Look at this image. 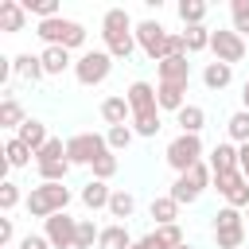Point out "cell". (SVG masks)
Instances as JSON below:
<instances>
[{
    "label": "cell",
    "mask_w": 249,
    "mask_h": 249,
    "mask_svg": "<svg viewBox=\"0 0 249 249\" xmlns=\"http://www.w3.org/2000/svg\"><path fill=\"white\" fill-rule=\"evenodd\" d=\"M35 35H39L47 47H66V51H78V47H86V27H82L78 19H66V16L39 19Z\"/></svg>",
    "instance_id": "cell-1"
},
{
    "label": "cell",
    "mask_w": 249,
    "mask_h": 249,
    "mask_svg": "<svg viewBox=\"0 0 249 249\" xmlns=\"http://www.w3.org/2000/svg\"><path fill=\"white\" fill-rule=\"evenodd\" d=\"M27 202V214L31 218H51V214H62L66 206H70V187L66 183H39V187H31V195L23 198Z\"/></svg>",
    "instance_id": "cell-2"
},
{
    "label": "cell",
    "mask_w": 249,
    "mask_h": 249,
    "mask_svg": "<svg viewBox=\"0 0 249 249\" xmlns=\"http://www.w3.org/2000/svg\"><path fill=\"white\" fill-rule=\"evenodd\" d=\"M214 245L218 249H245V218L233 206H222L214 214Z\"/></svg>",
    "instance_id": "cell-3"
},
{
    "label": "cell",
    "mask_w": 249,
    "mask_h": 249,
    "mask_svg": "<svg viewBox=\"0 0 249 249\" xmlns=\"http://www.w3.org/2000/svg\"><path fill=\"white\" fill-rule=\"evenodd\" d=\"M210 179H214V171H210V163H195L191 171H183V175H175V183H171V198L183 206V202H195L206 187H210Z\"/></svg>",
    "instance_id": "cell-4"
},
{
    "label": "cell",
    "mask_w": 249,
    "mask_h": 249,
    "mask_svg": "<svg viewBox=\"0 0 249 249\" xmlns=\"http://www.w3.org/2000/svg\"><path fill=\"white\" fill-rule=\"evenodd\" d=\"M163 160L183 175V171H191L195 163H202V140H198V136H191V132H179V136L167 144Z\"/></svg>",
    "instance_id": "cell-5"
},
{
    "label": "cell",
    "mask_w": 249,
    "mask_h": 249,
    "mask_svg": "<svg viewBox=\"0 0 249 249\" xmlns=\"http://www.w3.org/2000/svg\"><path fill=\"white\" fill-rule=\"evenodd\" d=\"M109 70H113V54H109V51H86V54L74 62V78H78L82 86H101V82L109 78Z\"/></svg>",
    "instance_id": "cell-6"
},
{
    "label": "cell",
    "mask_w": 249,
    "mask_h": 249,
    "mask_svg": "<svg viewBox=\"0 0 249 249\" xmlns=\"http://www.w3.org/2000/svg\"><path fill=\"white\" fill-rule=\"evenodd\" d=\"M105 152H109V144H105L101 132H74V136L66 140V160H70V163H89V167H93V160L105 156Z\"/></svg>",
    "instance_id": "cell-7"
},
{
    "label": "cell",
    "mask_w": 249,
    "mask_h": 249,
    "mask_svg": "<svg viewBox=\"0 0 249 249\" xmlns=\"http://www.w3.org/2000/svg\"><path fill=\"white\" fill-rule=\"evenodd\" d=\"M167 35H171V31H163L160 19H140V23H136V47H140L152 62H163V54H167Z\"/></svg>",
    "instance_id": "cell-8"
},
{
    "label": "cell",
    "mask_w": 249,
    "mask_h": 249,
    "mask_svg": "<svg viewBox=\"0 0 249 249\" xmlns=\"http://www.w3.org/2000/svg\"><path fill=\"white\" fill-rule=\"evenodd\" d=\"M43 237L51 241V249H74L78 245V218H70L66 210L62 214H51L43 222Z\"/></svg>",
    "instance_id": "cell-9"
},
{
    "label": "cell",
    "mask_w": 249,
    "mask_h": 249,
    "mask_svg": "<svg viewBox=\"0 0 249 249\" xmlns=\"http://www.w3.org/2000/svg\"><path fill=\"white\" fill-rule=\"evenodd\" d=\"M210 51H214V62H226V66H233V62H241L245 58V39L230 27V31H214L210 35Z\"/></svg>",
    "instance_id": "cell-10"
},
{
    "label": "cell",
    "mask_w": 249,
    "mask_h": 249,
    "mask_svg": "<svg viewBox=\"0 0 249 249\" xmlns=\"http://www.w3.org/2000/svg\"><path fill=\"white\" fill-rule=\"evenodd\" d=\"M214 187H218V195L226 198V206H233V210L249 206V179H245L241 171H230V175H214Z\"/></svg>",
    "instance_id": "cell-11"
},
{
    "label": "cell",
    "mask_w": 249,
    "mask_h": 249,
    "mask_svg": "<svg viewBox=\"0 0 249 249\" xmlns=\"http://www.w3.org/2000/svg\"><path fill=\"white\" fill-rule=\"evenodd\" d=\"M156 74H160V82H167V86H187V82H191V62H187V54L163 58V62H156Z\"/></svg>",
    "instance_id": "cell-12"
},
{
    "label": "cell",
    "mask_w": 249,
    "mask_h": 249,
    "mask_svg": "<svg viewBox=\"0 0 249 249\" xmlns=\"http://www.w3.org/2000/svg\"><path fill=\"white\" fill-rule=\"evenodd\" d=\"M124 101H128V109H132V113L160 109V101H156V86H152V82H132V86H128V93H124Z\"/></svg>",
    "instance_id": "cell-13"
},
{
    "label": "cell",
    "mask_w": 249,
    "mask_h": 249,
    "mask_svg": "<svg viewBox=\"0 0 249 249\" xmlns=\"http://www.w3.org/2000/svg\"><path fill=\"white\" fill-rule=\"evenodd\" d=\"M12 74H19V78H23V82H31V86L47 78L43 58H39V54H31V51H23V54H16V58H12Z\"/></svg>",
    "instance_id": "cell-14"
},
{
    "label": "cell",
    "mask_w": 249,
    "mask_h": 249,
    "mask_svg": "<svg viewBox=\"0 0 249 249\" xmlns=\"http://www.w3.org/2000/svg\"><path fill=\"white\" fill-rule=\"evenodd\" d=\"M210 171H214V175H230V171H237V144H233V140L214 144V152H210Z\"/></svg>",
    "instance_id": "cell-15"
},
{
    "label": "cell",
    "mask_w": 249,
    "mask_h": 249,
    "mask_svg": "<svg viewBox=\"0 0 249 249\" xmlns=\"http://www.w3.org/2000/svg\"><path fill=\"white\" fill-rule=\"evenodd\" d=\"M23 27H27L23 4H19V0H0V31L16 35V31H23Z\"/></svg>",
    "instance_id": "cell-16"
},
{
    "label": "cell",
    "mask_w": 249,
    "mask_h": 249,
    "mask_svg": "<svg viewBox=\"0 0 249 249\" xmlns=\"http://www.w3.org/2000/svg\"><path fill=\"white\" fill-rule=\"evenodd\" d=\"M101 121H105L109 128H117V124H132V109H128V101H124V97H105V101H101Z\"/></svg>",
    "instance_id": "cell-17"
},
{
    "label": "cell",
    "mask_w": 249,
    "mask_h": 249,
    "mask_svg": "<svg viewBox=\"0 0 249 249\" xmlns=\"http://www.w3.org/2000/svg\"><path fill=\"white\" fill-rule=\"evenodd\" d=\"M132 245V233L124 222H113V226H101V237H97V249H128Z\"/></svg>",
    "instance_id": "cell-18"
},
{
    "label": "cell",
    "mask_w": 249,
    "mask_h": 249,
    "mask_svg": "<svg viewBox=\"0 0 249 249\" xmlns=\"http://www.w3.org/2000/svg\"><path fill=\"white\" fill-rule=\"evenodd\" d=\"M16 136H19V140H23L31 152H39V148L51 140V136H47V124H43V121H35V117H27V121L16 128Z\"/></svg>",
    "instance_id": "cell-19"
},
{
    "label": "cell",
    "mask_w": 249,
    "mask_h": 249,
    "mask_svg": "<svg viewBox=\"0 0 249 249\" xmlns=\"http://www.w3.org/2000/svg\"><path fill=\"white\" fill-rule=\"evenodd\" d=\"M109 198H113V191L101 179H89L82 187V206H89V210H109Z\"/></svg>",
    "instance_id": "cell-20"
},
{
    "label": "cell",
    "mask_w": 249,
    "mask_h": 249,
    "mask_svg": "<svg viewBox=\"0 0 249 249\" xmlns=\"http://www.w3.org/2000/svg\"><path fill=\"white\" fill-rule=\"evenodd\" d=\"M43 70L47 74H66L70 66H74V58H70V51L66 47H43Z\"/></svg>",
    "instance_id": "cell-21"
},
{
    "label": "cell",
    "mask_w": 249,
    "mask_h": 249,
    "mask_svg": "<svg viewBox=\"0 0 249 249\" xmlns=\"http://www.w3.org/2000/svg\"><path fill=\"white\" fill-rule=\"evenodd\" d=\"M156 101H160V109L179 113V109L187 105V86H167V82H160V86H156Z\"/></svg>",
    "instance_id": "cell-22"
},
{
    "label": "cell",
    "mask_w": 249,
    "mask_h": 249,
    "mask_svg": "<svg viewBox=\"0 0 249 249\" xmlns=\"http://www.w3.org/2000/svg\"><path fill=\"white\" fill-rule=\"evenodd\" d=\"M148 214L156 218V226H175V218H179V202H175L171 195H160V198H152Z\"/></svg>",
    "instance_id": "cell-23"
},
{
    "label": "cell",
    "mask_w": 249,
    "mask_h": 249,
    "mask_svg": "<svg viewBox=\"0 0 249 249\" xmlns=\"http://www.w3.org/2000/svg\"><path fill=\"white\" fill-rule=\"evenodd\" d=\"M148 245H152V249H179V245H183L179 222H175V226H156V230L148 233Z\"/></svg>",
    "instance_id": "cell-24"
},
{
    "label": "cell",
    "mask_w": 249,
    "mask_h": 249,
    "mask_svg": "<svg viewBox=\"0 0 249 249\" xmlns=\"http://www.w3.org/2000/svg\"><path fill=\"white\" fill-rule=\"evenodd\" d=\"M175 121H179V128H183V132L198 136V132H202V124H206V109H202V105H183V109L175 113Z\"/></svg>",
    "instance_id": "cell-25"
},
{
    "label": "cell",
    "mask_w": 249,
    "mask_h": 249,
    "mask_svg": "<svg viewBox=\"0 0 249 249\" xmlns=\"http://www.w3.org/2000/svg\"><path fill=\"white\" fill-rule=\"evenodd\" d=\"M202 82H206V89H226V86L233 82V66H226V62H206Z\"/></svg>",
    "instance_id": "cell-26"
},
{
    "label": "cell",
    "mask_w": 249,
    "mask_h": 249,
    "mask_svg": "<svg viewBox=\"0 0 249 249\" xmlns=\"http://www.w3.org/2000/svg\"><path fill=\"white\" fill-rule=\"evenodd\" d=\"M31 156H35V152H31L19 136H12V140L4 144V163H8V167H27V163H31Z\"/></svg>",
    "instance_id": "cell-27"
},
{
    "label": "cell",
    "mask_w": 249,
    "mask_h": 249,
    "mask_svg": "<svg viewBox=\"0 0 249 249\" xmlns=\"http://www.w3.org/2000/svg\"><path fill=\"white\" fill-rule=\"evenodd\" d=\"M66 160V144H62V136H51L39 152H35V167H43V163H62Z\"/></svg>",
    "instance_id": "cell-28"
},
{
    "label": "cell",
    "mask_w": 249,
    "mask_h": 249,
    "mask_svg": "<svg viewBox=\"0 0 249 249\" xmlns=\"http://www.w3.org/2000/svg\"><path fill=\"white\" fill-rule=\"evenodd\" d=\"M23 121H27V117H23V105L8 93V97L0 101V124H4V128H19Z\"/></svg>",
    "instance_id": "cell-29"
},
{
    "label": "cell",
    "mask_w": 249,
    "mask_h": 249,
    "mask_svg": "<svg viewBox=\"0 0 249 249\" xmlns=\"http://www.w3.org/2000/svg\"><path fill=\"white\" fill-rule=\"evenodd\" d=\"M163 124H160V109H148V113H132V132L136 136H156Z\"/></svg>",
    "instance_id": "cell-30"
},
{
    "label": "cell",
    "mask_w": 249,
    "mask_h": 249,
    "mask_svg": "<svg viewBox=\"0 0 249 249\" xmlns=\"http://www.w3.org/2000/svg\"><path fill=\"white\" fill-rule=\"evenodd\" d=\"M132 210H136V198H132L128 191H113V198H109V214H113L117 222H128Z\"/></svg>",
    "instance_id": "cell-31"
},
{
    "label": "cell",
    "mask_w": 249,
    "mask_h": 249,
    "mask_svg": "<svg viewBox=\"0 0 249 249\" xmlns=\"http://www.w3.org/2000/svg\"><path fill=\"white\" fill-rule=\"evenodd\" d=\"M226 132H230V140L241 148V144H249V113L245 109H237L230 121H226Z\"/></svg>",
    "instance_id": "cell-32"
},
{
    "label": "cell",
    "mask_w": 249,
    "mask_h": 249,
    "mask_svg": "<svg viewBox=\"0 0 249 249\" xmlns=\"http://www.w3.org/2000/svg\"><path fill=\"white\" fill-rule=\"evenodd\" d=\"M210 35H214V31H210L206 23H198V27H187V31H183V39H187V54H198V51H206V47H210Z\"/></svg>",
    "instance_id": "cell-33"
},
{
    "label": "cell",
    "mask_w": 249,
    "mask_h": 249,
    "mask_svg": "<svg viewBox=\"0 0 249 249\" xmlns=\"http://www.w3.org/2000/svg\"><path fill=\"white\" fill-rule=\"evenodd\" d=\"M179 19H183L187 27H198V23L206 19V4H202V0H179Z\"/></svg>",
    "instance_id": "cell-34"
},
{
    "label": "cell",
    "mask_w": 249,
    "mask_h": 249,
    "mask_svg": "<svg viewBox=\"0 0 249 249\" xmlns=\"http://www.w3.org/2000/svg\"><path fill=\"white\" fill-rule=\"evenodd\" d=\"M132 124H117V128H109L105 132V144H109V152H124L128 144H132Z\"/></svg>",
    "instance_id": "cell-35"
},
{
    "label": "cell",
    "mask_w": 249,
    "mask_h": 249,
    "mask_svg": "<svg viewBox=\"0 0 249 249\" xmlns=\"http://www.w3.org/2000/svg\"><path fill=\"white\" fill-rule=\"evenodd\" d=\"M19 4H23L27 16L35 12L39 19H54V16H58V0H19Z\"/></svg>",
    "instance_id": "cell-36"
},
{
    "label": "cell",
    "mask_w": 249,
    "mask_h": 249,
    "mask_svg": "<svg viewBox=\"0 0 249 249\" xmlns=\"http://www.w3.org/2000/svg\"><path fill=\"white\" fill-rule=\"evenodd\" d=\"M230 16H233V31L245 39L249 35V0H233L230 4Z\"/></svg>",
    "instance_id": "cell-37"
},
{
    "label": "cell",
    "mask_w": 249,
    "mask_h": 249,
    "mask_svg": "<svg viewBox=\"0 0 249 249\" xmlns=\"http://www.w3.org/2000/svg\"><path fill=\"white\" fill-rule=\"evenodd\" d=\"M113 175H117V152L97 156V160H93V179H101V183H105V179H113Z\"/></svg>",
    "instance_id": "cell-38"
},
{
    "label": "cell",
    "mask_w": 249,
    "mask_h": 249,
    "mask_svg": "<svg viewBox=\"0 0 249 249\" xmlns=\"http://www.w3.org/2000/svg\"><path fill=\"white\" fill-rule=\"evenodd\" d=\"M97 237H101V230H97L89 218H82V222H78V245H74V249H93Z\"/></svg>",
    "instance_id": "cell-39"
},
{
    "label": "cell",
    "mask_w": 249,
    "mask_h": 249,
    "mask_svg": "<svg viewBox=\"0 0 249 249\" xmlns=\"http://www.w3.org/2000/svg\"><path fill=\"white\" fill-rule=\"evenodd\" d=\"M19 206V183H0V210L12 214Z\"/></svg>",
    "instance_id": "cell-40"
},
{
    "label": "cell",
    "mask_w": 249,
    "mask_h": 249,
    "mask_svg": "<svg viewBox=\"0 0 249 249\" xmlns=\"http://www.w3.org/2000/svg\"><path fill=\"white\" fill-rule=\"evenodd\" d=\"M19 249H51V241L43 233H27V237H19Z\"/></svg>",
    "instance_id": "cell-41"
},
{
    "label": "cell",
    "mask_w": 249,
    "mask_h": 249,
    "mask_svg": "<svg viewBox=\"0 0 249 249\" xmlns=\"http://www.w3.org/2000/svg\"><path fill=\"white\" fill-rule=\"evenodd\" d=\"M12 237H16L12 218H0V249H8V245H12Z\"/></svg>",
    "instance_id": "cell-42"
},
{
    "label": "cell",
    "mask_w": 249,
    "mask_h": 249,
    "mask_svg": "<svg viewBox=\"0 0 249 249\" xmlns=\"http://www.w3.org/2000/svg\"><path fill=\"white\" fill-rule=\"evenodd\" d=\"M237 171L249 179V144H241V148H237Z\"/></svg>",
    "instance_id": "cell-43"
},
{
    "label": "cell",
    "mask_w": 249,
    "mask_h": 249,
    "mask_svg": "<svg viewBox=\"0 0 249 249\" xmlns=\"http://www.w3.org/2000/svg\"><path fill=\"white\" fill-rule=\"evenodd\" d=\"M241 101H245V113H249V78H245V86H241Z\"/></svg>",
    "instance_id": "cell-44"
},
{
    "label": "cell",
    "mask_w": 249,
    "mask_h": 249,
    "mask_svg": "<svg viewBox=\"0 0 249 249\" xmlns=\"http://www.w3.org/2000/svg\"><path fill=\"white\" fill-rule=\"evenodd\" d=\"M128 249H152V245H148V237H140V241H132Z\"/></svg>",
    "instance_id": "cell-45"
},
{
    "label": "cell",
    "mask_w": 249,
    "mask_h": 249,
    "mask_svg": "<svg viewBox=\"0 0 249 249\" xmlns=\"http://www.w3.org/2000/svg\"><path fill=\"white\" fill-rule=\"evenodd\" d=\"M179 249H195V245H187V241H183V245H179Z\"/></svg>",
    "instance_id": "cell-46"
},
{
    "label": "cell",
    "mask_w": 249,
    "mask_h": 249,
    "mask_svg": "<svg viewBox=\"0 0 249 249\" xmlns=\"http://www.w3.org/2000/svg\"><path fill=\"white\" fill-rule=\"evenodd\" d=\"M245 218H249V206H245Z\"/></svg>",
    "instance_id": "cell-47"
}]
</instances>
